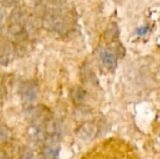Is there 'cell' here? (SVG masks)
I'll return each mask as SVG.
<instances>
[{
  "label": "cell",
  "mask_w": 160,
  "mask_h": 159,
  "mask_svg": "<svg viewBox=\"0 0 160 159\" xmlns=\"http://www.w3.org/2000/svg\"><path fill=\"white\" fill-rule=\"evenodd\" d=\"M38 85L35 82H26L22 83L20 89V94L23 101L33 102L37 99L38 96Z\"/></svg>",
  "instance_id": "1"
},
{
  "label": "cell",
  "mask_w": 160,
  "mask_h": 159,
  "mask_svg": "<svg viewBox=\"0 0 160 159\" xmlns=\"http://www.w3.org/2000/svg\"><path fill=\"white\" fill-rule=\"evenodd\" d=\"M98 131L97 126L92 122H85L79 127L76 131L77 137L82 141H89L96 136Z\"/></svg>",
  "instance_id": "2"
},
{
  "label": "cell",
  "mask_w": 160,
  "mask_h": 159,
  "mask_svg": "<svg viewBox=\"0 0 160 159\" xmlns=\"http://www.w3.org/2000/svg\"><path fill=\"white\" fill-rule=\"evenodd\" d=\"M45 153L50 157H57L59 153V137L49 135L45 140Z\"/></svg>",
  "instance_id": "3"
},
{
  "label": "cell",
  "mask_w": 160,
  "mask_h": 159,
  "mask_svg": "<svg viewBox=\"0 0 160 159\" xmlns=\"http://www.w3.org/2000/svg\"><path fill=\"white\" fill-rule=\"evenodd\" d=\"M99 56L103 62V64L109 67V68H114L116 66V55L113 52L107 50V49H101L99 52Z\"/></svg>",
  "instance_id": "4"
},
{
  "label": "cell",
  "mask_w": 160,
  "mask_h": 159,
  "mask_svg": "<svg viewBox=\"0 0 160 159\" xmlns=\"http://www.w3.org/2000/svg\"><path fill=\"white\" fill-rule=\"evenodd\" d=\"M71 97H72V99H73V101L75 103H81L86 97V91L84 89H82V87L77 86L74 89H72Z\"/></svg>",
  "instance_id": "5"
},
{
  "label": "cell",
  "mask_w": 160,
  "mask_h": 159,
  "mask_svg": "<svg viewBox=\"0 0 160 159\" xmlns=\"http://www.w3.org/2000/svg\"><path fill=\"white\" fill-rule=\"evenodd\" d=\"M10 131L5 126H0V142H5L10 138Z\"/></svg>",
  "instance_id": "6"
},
{
  "label": "cell",
  "mask_w": 160,
  "mask_h": 159,
  "mask_svg": "<svg viewBox=\"0 0 160 159\" xmlns=\"http://www.w3.org/2000/svg\"><path fill=\"white\" fill-rule=\"evenodd\" d=\"M34 153L29 147H22L20 152V159H33Z\"/></svg>",
  "instance_id": "7"
},
{
  "label": "cell",
  "mask_w": 160,
  "mask_h": 159,
  "mask_svg": "<svg viewBox=\"0 0 160 159\" xmlns=\"http://www.w3.org/2000/svg\"><path fill=\"white\" fill-rule=\"evenodd\" d=\"M148 30H149V26L148 25H144V26H142V27L137 29V34L139 36H143V35H145L148 32Z\"/></svg>",
  "instance_id": "8"
},
{
  "label": "cell",
  "mask_w": 160,
  "mask_h": 159,
  "mask_svg": "<svg viewBox=\"0 0 160 159\" xmlns=\"http://www.w3.org/2000/svg\"><path fill=\"white\" fill-rule=\"evenodd\" d=\"M6 97V91H5V88L0 85V105L3 103V100Z\"/></svg>",
  "instance_id": "9"
},
{
  "label": "cell",
  "mask_w": 160,
  "mask_h": 159,
  "mask_svg": "<svg viewBox=\"0 0 160 159\" xmlns=\"http://www.w3.org/2000/svg\"><path fill=\"white\" fill-rule=\"evenodd\" d=\"M0 159H8V157L4 153L0 152Z\"/></svg>",
  "instance_id": "10"
}]
</instances>
